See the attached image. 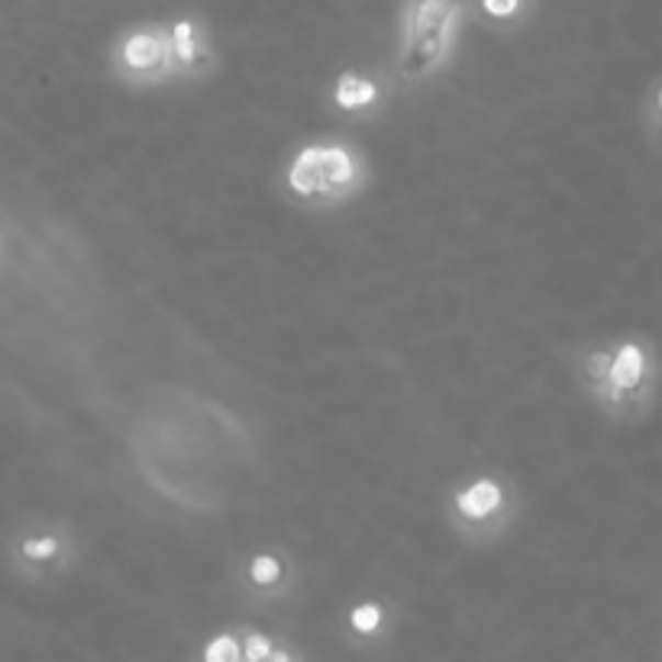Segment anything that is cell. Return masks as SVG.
<instances>
[{
	"mask_svg": "<svg viewBox=\"0 0 662 662\" xmlns=\"http://www.w3.org/2000/svg\"><path fill=\"white\" fill-rule=\"evenodd\" d=\"M166 56H171V46L162 43V36L156 33H133L126 43H123V61L136 71H153L159 68Z\"/></svg>",
	"mask_w": 662,
	"mask_h": 662,
	"instance_id": "277c9868",
	"label": "cell"
},
{
	"mask_svg": "<svg viewBox=\"0 0 662 662\" xmlns=\"http://www.w3.org/2000/svg\"><path fill=\"white\" fill-rule=\"evenodd\" d=\"M459 16H462V0H407L404 53H401L404 78L430 75L440 65L452 46Z\"/></svg>",
	"mask_w": 662,
	"mask_h": 662,
	"instance_id": "7a4b0ae2",
	"label": "cell"
},
{
	"mask_svg": "<svg viewBox=\"0 0 662 662\" xmlns=\"http://www.w3.org/2000/svg\"><path fill=\"white\" fill-rule=\"evenodd\" d=\"M171 58L178 65H194L198 61V40H194V23L181 20L171 33Z\"/></svg>",
	"mask_w": 662,
	"mask_h": 662,
	"instance_id": "ba28073f",
	"label": "cell"
},
{
	"mask_svg": "<svg viewBox=\"0 0 662 662\" xmlns=\"http://www.w3.org/2000/svg\"><path fill=\"white\" fill-rule=\"evenodd\" d=\"M246 660L249 662H266L276 650H272V640L269 637H262V633H253L249 640H246Z\"/></svg>",
	"mask_w": 662,
	"mask_h": 662,
	"instance_id": "7c38bea8",
	"label": "cell"
},
{
	"mask_svg": "<svg viewBox=\"0 0 662 662\" xmlns=\"http://www.w3.org/2000/svg\"><path fill=\"white\" fill-rule=\"evenodd\" d=\"M352 627L359 630V633H375L379 627H382V607L379 605H359L352 610Z\"/></svg>",
	"mask_w": 662,
	"mask_h": 662,
	"instance_id": "30bf717a",
	"label": "cell"
},
{
	"mask_svg": "<svg viewBox=\"0 0 662 662\" xmlns=\"http://www.w3.org/2000/svg\"><path fill=\"white\" fill-rule=\"evenodd\" d=\"M272 662H291V660H288V653H276V657H272Z\"/></svg>",
	"mask_w": 662,
	"mask_h": 662,
	"instance_id": "9a60e30c",
	"label": "cell"
},
{
	"mask_svg": "<svg viewBox=\"0 0 662 662\" xmlns=\"http://www.w3.org/2000/svg\"><path fill=\"white\" fill-rule=\"evenodd\" d=\"M485 3V10L497 16V20H504V16H514L517 10H520V0H482Z\"/></svg>",
	"mask_w": 662,
	"mask_h": 662,
	"instance_id": "5bb4252c",
	"label": "cell"
},
{
	"mask_svg": "<svg viewBox=\"0 0 662 662\" xmlns=\"http://www.w3.org/2000/svg\"><path fill=\"white\" fill-rule=\"evenodd\" d=\"M585 379L598 404L620 420H640L653 411L660 391V356L643 336H624L585 356Z\"/></svg>",
	"mask_w": 662,
	"mask_h": 662,
	"instance_id": "6da1fadb",
	"label": "cell"
},
{
	"mask_svg": "<svg viewBox=\"0 0 662 662\" xmlns=\"http://www.w3.org/2000/svg\"><path fill=\"white\" fill-rule=\"evenodd\" d=\"M253 582L256 585H272L278 582V575H281V565H278V559L272 556H259V559H253Z\"/></svg>",
	"mask_w": 662,
	"mask_h": 662,
	"instance_id": "8fae6325",
	"label": "cell"
},
{
	"mask_svg": "<svg viewBox=\"0 0 662 662\" xmlns=\"http://www.w3.org/2000/svg\"><path fill=\"white\" fill-rule=\"evenodd\" d=\"M288 181L304 198H330L356 181V162L339 146H311L294 159Z\"/></svg>",
	"mask_w": 662,
	"mask_h": 662,
	"instance_id": "3957f363",
	"label": "cell"
},
{
	"mask_svg": "<svg viewBox=\"0 0 662 662\" xmlns=\"http://www.w3.org/2000/svg\"><path fill=\"white\" fill-rule=\"evenodd\" d=\"M58 550V540L56 537H43V540H26L23 543V552L30 556V559H36V562H43V559H53Z\"/></svg>",
	"mask_w": 662,
	"mask_h": 662,
	"instance_id": "4fadbf2b",
	"label": "cell"
},
{
	"mask_svg": "<svg viewBox=\"0 0 662 662\" xmlns=\"http://www.w3.org/2000/svg\"><path fill=\"white\" fill-rule=\"evenodd\" d=\"M643 126H647V139L650 149L662 159V78L653 85L650 98H647V113H643Z\"/></svg>",
	"mask_w": 662,
	"mask_h": 662,
	"instance_id": "52a82bcc",
	"label": "cell"
},
{
	"mask_svg": "<svg viewBox=\"0 0 662 662\" xmlns=\"http://www.w3.org/2000/svg\"><path fill=\"white\" fill-rule=\"evenodd\" d=\"M501 504V489L495 482H475L459 495V507L465 517H485Z\"/></svg>",
	"mask_w": 662,
	"mask_h": 662,
	"instance_id": "5b68a950",
	"label": "cell"
},
{
	"mask_svg": "<svg viewBox=\"0 0 662 662\" xmlns=\"http://www.w3.org/2000/svg\"><path fill=\"white\" fill-rule=\"evenodd\" d=\"M243 657V650H239V643L233 640V637H214L211 643H207V650H204V662H239Z\"/></svg>",
	"mask_w": 662,
	"mask_h": 662,
	"instance_id": "9c48e42d",
	"label": "cell"
},
{
	"mask_svg": "<svg viewBox=\"0 0 662 662\" xmlns=\"http://www.w3.org/2000/svg\"><path fill=\"white\" fill-rule=\"evenodd\" d=\"M375 101V88L366 81V78H356V75H343L339 85H336V104L346 108V111H356V108H366Z\"/></svg>",
	"mask_w": 662,
	"mask_h": 662,
	"instance_id": "8992f818",
	"label": "cell"
}]
</instances>
